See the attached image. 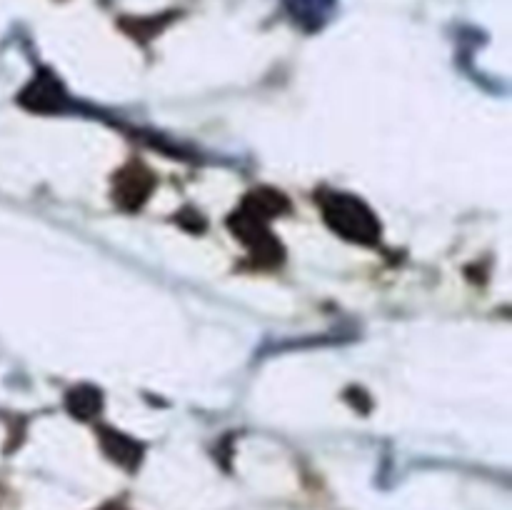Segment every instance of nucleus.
<instances>
[{
  "mask_svg": "<svg viewBox=\"0 0 512 510\" xmlns=\"http://www.w3.org/2000/svg\"><path fill=\"white\" fill-rule=\"evenodd\" d=\"M328 220L335 230L345 235L350 240H375V233H378V225H375L373 213H370L365 205H360L358 200L353 198H335L333 203L328 205Z\"/></svg>",
  "mask_w": 512,
  "mask_h": 510,
  "instance_id": "nucleus-1",
  "label": "nucleus"
},
{
  "mask_svg": "<svg viewBox=\"0 0 512 510\" xmlns=\"http://www.w3.org/2000/svg\"><path fill=\"white\" fill-rule=\"evenodd\" d=\"M333 0H290V10L295 18L305 20V23H318L325 13L330 10Z\"/></svg>",
  "mask_w": 512,
  "mask_h": 510,
  "instance_id": "nucleus-2",
  "label": "nucleus"
},
{
  "mask_svg": "<svg viewBox=\"0 0 512 510\" xmlns=\"http://www.w3.org/2000/svg\"><path fill=\"white\" fill-rule=\"evenodd\" d=\"M103 510H123V508H103Z\"/></svg>",
  "mask_w": 512,
  "mask_h": 510,
  "instance_id": "nucleus-3",
  "label": "nucleus"
}]
</instances>
